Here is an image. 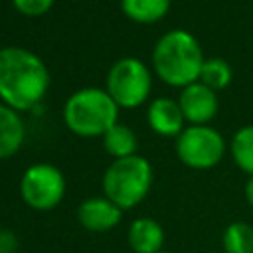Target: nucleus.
Here are the masks:
<instances>
[{"mask_svg":"<svg viewBox=\"0 0 253 253\" xmlns=\"http://www.w3.org/2000/svg\"><path fill=\"white\" fill-rule=\"evenodd\" d=\"M49 75L43 61L28 49H0V97L18 111L36 107L45 95Z\"/></svg>","mask_w":253,"mask_h":253,"instance_id":"nucleus-1","label":"nucleus"},{"mask_svg":"<svg viewBox=\"0 0 253 253\" xmlns=\"http://www.w3.org/2000/svg\"><path fill=\"white\" fill-rule=\"evenodd\" d=\"M204 55L198 40L186 30L164 34L152 51V63L158 77L174 87H188L200 79Z\"/></svg>","mask_w":253,"mask_h":253,"instance_id":"nucleus-2","label":"nucleus"},{"mask_svg":"<svg viewBox=\"0 0 253 253\" xmlns=\"http://www.w3.org/2000/svg\"><path fill=\"white\" fill-rule=\"evenodd\" d=\"M152 166L146 158L132 154L115 160L103 176V192L123 211L136 208L150 192Z\"/></svg>","mask_w":253,"mask_h":253,"instance_id":"nucleus-3","label":"nucleus"},{"mask_svg":"<svg viewBox=\"0 0 253 253\" xmlns=\"http://www.w3.org/2000/svg\"><path fill=\"white\" fill-rule=\"evenodd\" d=\"M117 103L101 89H81L73 93L63 109L65 125L79 136L105 134L117 125Z\"/></svg>","mask_w":253,"mask_h":253,"instance_id":"nucleus-4","label":"nucleus"},{"mask_svg":"<svg viewBox=\"0 0 253 253\" xmlns=\"http://www.w3.org/2000/svg\"><path fill=\"white\" fill-rule=\"evenodd\" d=\"M176 154L188 168L208 170L219 164L225 154L223 136L206 125H194L184 128L176 138Z\"/></svg>","mask_w":253,"mask_h":253,"instance_id":"nucleus-5","label":"nucleus"},{"mask_svg":"<svg viewBox=\"0 0 253 253\" xmlns=\"http://www.w3.org/2000/svg\"><path fill=\"white\" fill-rule=\"evenodd\" d=\"M20 194L26 206L36 211H49L63 200L65 178L59 168L40 162L30 166L20 182Z\"/></svg>","mask_w":253,"mask_h":253,"instance_id":"nucleus-6","label":"nucleus"},{"mask_svg":"<svg viewBox=\"0 0 253 253\" xmlns=\"http://www.w3.org/2000/svg\"><path fill=\"white\" fill-rule=\"evenodd\" d=\"M107 93L117 105L138 107L150 93V73L134 57L119 59L107 75Z\"/></svg>","mask_w":253,"mask_h":253,"instance_id":"nucleus-7","label":"nucleus"},{"mask_svg":"<svg viewBox=\"0 0 253 253\" xmlns=\"http://www.w3.org/2000/svg\"><path fill=\"white\" fill-rule=\"evenodd\" d=\"M123 219V210L105 196H93L79 204L77 221L83 229L93 233H105L115 229Z\"/></svg>","mask_w":253,"mask_h":253,"instance_id":"nucleus-8","label":"nucleus"},{"mask_svg":"<svg viewBox=\"0 0 253 253\" xmlns=\"http://www.w3.org/2000/svg\"><path fill=\"white\" fill-rule=\"evenodd\" d=\"M182 115L192 125H206L217 113V97L215 91L206 87L204 83H192L184 87L180 101H178Z\"/></svg>","mask_w":253,"mask_h":253,"instance_id":"nucleus-9","label":"nucleus"},{"mask_svg":"<svg viewBox=\"0 0 253 253\" xmlns=\"http://www.w3.org/2000/svg\"><path fill=\"white\" fill-rule=\"evenodd\" d=\"M164 241V227L154 217H136L126 229V243L134 253H160Z\"/></svg>","mask_w":253,"mask_h":253,"instance_id":"nucleus-10","label":"nucleus"},{"mask_svg":"<svg viewBox=\"0 0 253 253\" xmlns=\"http://www.w3.org/2000/svg\"><path fill=\"white\" fill-rule=\"evenodd\" d=\"M182 123H184V115L176 101L166 97L152 101L148 109V125L152 126L154 132L162 136H176L184 130Z\"/></svg>","mask_w":253,"mask_h":253,"instance_id":"nucleus-11","label":"nucleus"},{"mask_svg":"<svg viewBox=\"0 0 253 253\" xmlns=\"http://www.w3.org/2000/svg\"><path fill=\"white\" fill-rule=\"evenodd\" d=\"M24 142V125L14 109L0 105V158L12 156Z\"/></svg>","mask_w":253,"mask_h":253,"instance_id":"nucleus-12","label":"nucleus"},{"mask_svg":"<svg viewBox=\"0 0 253 253\" xmlns=\"http://www.w3.org/2000/svg\"><path fill=\"white\" fill-rule=\"evenodd\" d=\"M223 253H253V225L247 221H231L221 233Z\"/></svg>","mask_w":253,"mask_h":253,"instance_id":"nucleus-13","label":"nucleus"},{"mask_svg":"<svg viewBox=\"0 0 253 253\" xmlns=\"http://www.w3.org/2000/svg\"><path fill=\"white\" fill-rule=\"evenodd\" d=\"M121 8L130 20L150 24L168 12L170 0H121Z\"/></svg>","mask_w":253,"mask_h":253,"instance_id":"nucleus-14","label":"nucleus"},{"mask_svg":"<svg viewBox=\"0 0 253 253\" xmlns=\"http://www.w3.org/2000/svg\"><path fill=\"white\" fill-rule=\"evenodd\" d=\"M103 144L109 154H113L117 160L132 156L136 150V136L134 132L125 125H115L103 134Z\"/></svg>","mask_w":253,"mask_h":253,"instance_id":"nucleus-15","label":"nucleus"},{"mask_svg":"<svg viewBox=\"0 0 253 253\" xmlns=\"http://www.w3.org/2000/svg\"><path fill=\"white\" fill-rule=\"evenodd\" d=\"M229 150L237 168L253 176V125H247L233 134Z\"/></svg>","mask_w":253,"mask_h":253,"instance_id":"nucleus-16","label":"nucleus"},{"mask_svg":"<svg viewBox=\"0 0 253 253\" xmlns=\"http://www.w3.org/2000/svg\"><path fill=\"white\" fill-rule=\"evenodd\" d=\"M231 81V67L225 59L221 57H210L204 61L202 71H200V83H204L206 87L217 91L227 87Z\"/></svg>","mask_w":253,"mask_h":253,"instance_id":"nucleus-17","label":"nucleus"},{"mask_svg":"<svg viewBox=\"0 0 253 253\" xmlns=\"http://www.w3.org/2000/svg\"><path fill=\"white\" fill-rule=\"evenodd\" d=\"M12 2L26 16H40V14L47 12L53 4V0H12Z\"/></svg>","mask_w":253,"mask_h":253,"instance_id":"nucleus-18","label":"nucleus"},{"mask_svg":"<svg viewBox=\"0 0 253 253\" xmlns=\"http://www.w3.org/2000/svg\"><path fill=\"white\" fill-rule=\"evenodd\" d=\"M18 251V237L10 229H0V253H16Z\"/></svg>","mask_w":253,"mask_h":253,"instance_id":"nucleus-19","label":"nucleus"},{"mask_svg":"<svg viewBox=\"0 0 253 253\" xmlns=\"http://www.w3.org/2000/svg\"><path fill=\"white\" fill-rule=\"evenodd\" d=\"M245 200L253 208V176H249L247 182H245Z\"/></svg>","mask_w":253,"mask_h":253,"instance_id":"nucleus-20","label":"nucleus"},{"mask_svg":"<svg viewBox=\"0 0 253 253\" xmlns=\"http://www.w3.org/2000/svg\"><path fill=\"white\" fill-rule=\"evenodd\" d=\"M160 253H170V251H160Z\"/></svg>","mask_w":253,"mask_h":253,"instance_id":"nucleus-21","label":"nucleus"}]
</instances>
